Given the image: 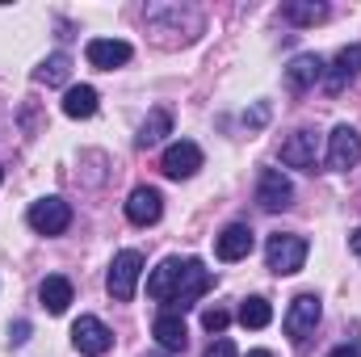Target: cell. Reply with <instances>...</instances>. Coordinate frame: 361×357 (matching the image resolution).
<instances>
[{
    "label": "cell",
    "instance_id": "obj_23",
    "mask_svg": "<svg viewBox=\"0 0 361 357\" xmlns=\"http://www.w3.org/2000/svg\"><path fill=\"white\" fill-rule=\"evenodd\" d=\"M68 76H72V59H68V55H51V59H42V68L34 72L38 85H63Z\"/></svg>",
    "mask_w": 361,
    "mask_h": 357
},
{
    "label": "cell",
    "instance_id": "obj_9",
    "mask_svg": "<svg viewBox=\"0 0 361 357\" xmlns=\"http://www.w3.org/2000/svg\"><path fill=\"white\" fill-rule=\"evenodd\" d=\"M357 160H361V135L353 126H336V131L328 135V169L349 173Z\"/></svg>",
    "mask_w": 361,
    "mask_h": 357
},
{
    "label": "cell",
    "instance_id": "obj_11",
    "mask_svg": "<svg viewBox=\"0 0 361 357\" xmlns=\"http://www.w3.org/2000/svg\"><path fill=\"white\" fill-rule=\"evenodd\" d=\"M319 160V139L315 131H294L286 143H281V164L286 169H315Z\"/></svg>",
    "mask_w": 361,
    "mask_h": 357
},
{
    "label": "cell",
    "instance_id": "obj_10",
    "mask_svg": "<svg viewBox=\"0 0 361 357\" xmlns=\"http://www.w3.org/2000/svg\"><path fill=\"white\" fill-rule=\"evenodd\" d=\"M160 169H164V177H173V181L193 177V173L202 169V147H197V143H189V139L169 143V147H164V160H160Z\"/></svg>",
    "mask_w": 361,
    "mask_h": 357
},
{
    "label": "cell",
    "instance_id": "obj_30",
    "mask_svg": "<svg viewBox=\"0 0 361 357\" xmlns=\"http://www.w3.org/2000/svg\"><path fill=\"white\" fill-rule=\"evenodd\" d=\"M248 357H273V353H269V349H252Z\"/></svg>",
    "mask_w": 361,
    "mask_h": 357
},
{
    "label": "cell",
    "instance_id": "obj_22",
    "mask_svg": "<svg viewBox=\"0 0 361 357\" xmlns=\"http://www.w3.org/2000/svg\"><path fill=\"white\" fill-rule=\"evenodd\" d=\"M269 320H273L269 298H261V294L244 298V307H240V324H244V328H269Z\"/></svg>",
    "mask_w": 361,
    "mask_h": 357
},
{
    "label": "cell",
    "instance_id": "obj_24",
    "mask_svg": "<svg viewBox=\"0 0 361 357\" xmlns=\"http://www.w3.org/2000/svg\"><path fill=\"white\" fill-rule=\"evenodd\" d=\"M227 324H231V311L227 307H206L202 311V328L206 332H227Z\"/></svg>",
    "mask_w": 361,
    "mask_h": 357
},
{
    "label": "cell",
    "instance_id": "obj_2",
    "mask_svg": "<svg viewBox=\"0 0 361 357\" xmlns=\"http://www.w3.org/2000/svg\"><path fill=\"white\" fill-rule=\"evenodd\" d=\"M307 261V240L302 236H269V244H265V265L269 273L277 277H290V273H298Z\"/></svg>",
    "mask_w": 361,
    "mask_h": 357
},
{
    "label": "cell",
    "instance_id": "obj_6",
    "mask_svg": "<svg viewBox=\"0 0 361 357\" xmlns=\"http://www.w3.org/2000/svg\"><path fill=\"white\" fill-rule=\"evenodd\" d=\"M357 76H361V42H353V47L336 51V59L324 68V89H328V97H341Z\"/></svg>",
    "mask_w": 361,
    "mask_h": 357
},
{
    "label": "cell",
    "instance_id": "obj_31",
    "mask_svg": "<svg viewBox=\"0 0 361 357\" xmlns=\"http://www.w3.org/2000/svg\"><path fill=\"white\" fill-rule=\"evenodd\" d=\"M0 181H4V169H0Z\"/></svg>",
    "mask_w": 361,
    "mask_h": 357
},
{
    "label": "cell",
    "instance_id": "obj_18",
    "mask_svg": "<svg viewBox=\"0 0 361 357\" xmlns=\"http://www.w3.org/2000/svg\"><path fill=\"white\" fill-rule=\"evenodd\" d=\"M38 298H42V307H47L51 315H63V311H68V303H72V282H68V277H59V273H51V277L42 282Z\"/></svg>",
    "mask_w": 361,
    "mask_h": 357
},
{
    "label": "cell",
    "instance_id": "obj_5",
    "mask_svg": "<svg viewBox=\"0 0 361 357\" xmlns=\"http://www.w3.org/2000/svg\"><path fill=\"white\" fill-rule=\"evenodd\" d=\"M25 219H30V227H34L38 236H63L68 223H72V206H68L63 198H42V202L30 206Z\"/></svg>",
    "mask_w": 361,
    "mask_h": 357
},
{
    "label": "cell",
    "instance_id": "obj_13",
    "mask_svg": "<svg viewBox=\"0 0 361 357\" xmlns=\"http://www.w3.org/2000/svg\"><path fill=\"white\" fill-rule=\"evenodd\" d=\"M252 244H257L252 227H248V223H231V227H223V231H219L214 253H219V261H244V257L252 253Z\"/></svg>",
    "mask_w": 361,
    "mask_h": 357
},
{
    "label": "cell",
    "instance_id": "obj_7",
    "mask_svg": "<svg viewBox=\"0 0 361 357\" xmlns=\"http://www.w3.org/2000/svg\"><path fill=\"white\" fill-rule=\"evenodd\" d=\"M72 345H76L85 357H101V353H109L114 332H109L97 315H80V320L72 324Z\"/></svg>",
    "mask_w": 361,
    "mask_h": 357
},
{
    "label": "cell",
    "instance_id": "obj_28",
    "mask_svg": "<svg viewBox=\"0 0 361 357\" xmlns=\"http://www.w3.org/2000/svg\"><path fill=\"white\" fill-rule=\"evenodd\" d=\"M265 118H269V109H265V105H257L252 114H244V122H248V126H265Z\"/></svg>",
    "mask_w": 361,
    "mask_h": 357
},
{
    "label": "cell",
    "instance_id": "obj_19",
    "mask_svg": "<svg viewBox=\"0 0 361 357\" xmlns=\"http://www.w3.org/2000/svg\"><path fill=\"white\" fill-rule=\"evenodd\" d=\"M281 17L290 25H315V21L328 17V4H319V0H286L281 4Z\"/></svg>",
    "mask_w": 361,
    "mask_h": 357
},
{
    "label": "cell",
    "instance_id": "obj_20",
    "mask_svg": "<svg viewBox=\"0 0 361 357\" xmlns=\"http://www.w3.org/2000/svg\"><path fill=\"white\" fill-rule=\"evenodd\" d=\"M63 114L68 118H92L97 114V89L92 85H72L63 92Z\"/></svg>",
    "mask_w": 361,
    "mask_h": 357
},
{
    "label": "cell",
    "instance_id": "obj_14",
    "mask_svg": "<svg viewBox=\"0 0 361 357\" xmlns=\"http://www.w3.org/2000/svg\"><path fill=\"white\" fill-rule=\"evenodd\" d=\"M152 337L169 353H185V345H189V328H185V320H180L177 311H160L156 324H152Z\"/></svg>",
    "mask_w": 361,
    "mask_h": 357
},
{
    "label": "cell",
    "instance_id": "obj_8",
    "mask_svg": "<svg viewBox=\"0 0 361 357\" xmlns=\"http://www.w3.org/2000/svg\"><path fill=\"white\" fill-rule=\"evenodd\" d=\"M257 202H261V210H286L294 202L290 177L281 169H261V177H257Z\"/></svg>",
    "mask_w": 361,
    "mask_h": 357
},
{
    "label": "cell",
    "instance_id": "obj_4",
    "mask_svg": "<svg viewBox=\"0 0 361 357\" xmlns=\"http://www.w3.org/2000/svg\"><path fill=\"white\" fill-rule=\"evenodd\" d=\"M210 286H214V273H210V269L202 265V261H185V265H180L177 294H173L169 311H177V315H180V311H189V307H193V303L210 290Z\"/></svg>",
    "mask_w": 361,
    "mask_h": 357
},
{
    "label": "cell",
    "instance_id": "obj_27",
    "mask_svg": "<svg viewBox=\"0 0 361 357\" xmlns=\"http://www.w3.org/2000/svg\"><path fill=\"white\" fill-rule=\"evenodd\" d=\"M328 357H361V341H349V345H336Z\"/></svg>",
    "mask_w": 361,
    "mask_h": 357
},
{
    "label": "cell",
    "instance_id": "obj_17",
    "mask_svg": "<svg viewBox=\"0 0 361 357\" xmlns=\"http://www.w3.org/2000/svg\"><path fill=\"white\" fill-rule=\"evenodd\" d=\"M180 265H185V261L169 257L164 265L147 277V294H152V298H160V303H173V294H177V282H180Z\"/></svg>",
    "mask_w": 361,
    "mask_h": 357
},
{
    "label": "cell",
    "instance_id": "obj_16",
    "mask_svg": "<svg viewBox=\"0 0 361 357\" xmlns=\"http://www.w3.org/2000/svg\"><path fill=\"white\" fill-rule=\"evenodd\" d=\"M85 55H89L92 68H101V72H114V68H122V63L130 59V42H122V38H92Z\"/></svg>",
    "mask_w": 361,
    "mask_h": 357
},
{
    "label": "cell",
    "instance_id": "obj_15",
    "mask_svg": "<svg viewBox=\"0 0 361 357\" xmlns=\"http://www.w3.org/2000/svg\"><path fill=\"white\" fill-rule=\"evenodd\" d=\"M324 59L319 55H298V59H290V68H286V89L290 92H307L315 89V80H324Z\"/></svg>",
    "mask_w": 361,
    "mask_h": 357
},
{
    "label": "cell",
    "instance_id": "obj_21",
    "mask_svg": "<svg viewBox=\"0 0 361 357\" xmlns=\"http://www.w3.org/2000/svg\"><path fill=\"white\" fill-rule=\"evenodd\" d=\"M164 135H173V114L169 109H152L147 122L139 126V147H156Z\"/></svg>",
    "mask_w": 361,
    "mask_h": 357
},
{
    "label": "cell",
    "instance_id": "obj_1",
    "mask_svg": "<svg viewBox=\"0 0 361 357\" xmlns=\"http://www.w3.org/2000/svg\"><path fill=\"white\" fill-rule=\"evenodd\" d=\"M139 273H143V257L135 248L118 253L114 265H109V277H105V290L114 303H130L135 298V286H139Z\"/></svg>",
    "mask_w": 361,
    "mask_h": 357
},
{
    "label": "cell",
    "instance_id": "obj_25",
    "mask_svg": "<svg viewBox=\"0 0 361 357\" xmlns=\"http://www.w3.org/2000/svg\"><path fill=\"white\" fill-rule=\"evenodd\" d=\"M206 357H240V353H235V345H231L227 337H219V341H214V345L206 349Z\"/></svg>",
    "mask_w": 361,
    "mask_h": 357
},
{
    "label": "cell",
    "instance_id": "obj_29",
    "mask_svg": "<svg viewBox=\"0 0 361 357\" xmlns=\"http://www.w3.org/2000/svg\"><path fill=\"white\" fill-rule=\"evenodd\" d=\"M349 244H353V253H357V257H361V227H357V231H353V236H349Z\"/></svg>",
    "mask_w": 361,
    "mask_h": 357
},
{
    "label": "cell",
    "instance_id": "obj_12",
    "mask_svg": "<svg viewBox=\"0 0 361 357\" xmlns=\"http://www.w3.org/2000/svg\"><path fill=\"white\" fill-rule=\"evenodd\" d=\"M160 214H164V198H160V189H152V185H139V189L126 198V219H130L135 227L160 223Z\"/></svg>",
    "mask_w": 361,
    "mask_h": 357
},
{
    "label": "cell",
    "instance_id": "obj_3",
    "mask_svg": "<svg viewBox=\"0 0 361 357\" xmlns=\"http://www.w3.org/2000/svg\"><path fill=\"white\" fill-rule=\"evenodd\" d=\"M319 315H324L319 298H315V294H298V298L290 303V311H286L281 328H286V337H290L294 345H302L307 337H315V328H319Z\"/></svg>",
    "mask_w": 361,
    "mask_h": 357
},
{
    "label": "cell",
    "instance_id": "obj_26",
    "mask_svg": "<svg viewBox=\"0 0 361 357\" xmlns=\"http://www.w3.org/2000/svg\"><path fill=\"white\" fill-rule=\"evenodd\" d=\"M8 341H13V345H25V341H30V324H25V320H17V324L8 328Z\"/></svg>",
    "mask_w": 361,
    "mask_h": 357
}]
</instances>
